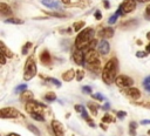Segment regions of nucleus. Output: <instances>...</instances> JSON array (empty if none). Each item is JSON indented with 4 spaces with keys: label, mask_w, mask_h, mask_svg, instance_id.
Returning a JSON list of instances; mask_svg holds the SVG:
<instances>
[{
    "label": "nucleus",
    "mask_w": 150,
    "mask_h": 136,
    "mask_svg": "<svg viewBox=\"0 0 150 136\" xmlns=\"http://www.w3.org/2000/svg\"><path fill=\"white\" fill-rule=\"evenodd\" d=\"M146 55H148V52H143V50H138L136 53V56L137 57H145Z\"/></svg>",
    "instance_id": "obj_41"
},
{
    "label": "nucleus",
    "mask_w": 150,
    "mask_h": 136,
    "mask_svg": "<svg viewBox=\"0 0 150 136\" xmlns=\"http://www.w3.org/2000/svg\"><path fill=\"white\" fill-rule=\"evenodd\" d=\"M146 38H148V40L150 41V32H148V33H146Z\"/></svg>",
    "instance_id": "obj_57"
},
{
    "label": "nucleus",
    "mask_w": 150,
    "mask_h": 136,
    "mask_svg": "<svg viewBox=\"0 0 150 136\" xmlns=\"http://www.w3.org/2000/svg\"><path fill=\"white\" fill-rule=\"evenodd\" d=\"M115 121V118L111 116V115H109V114H105L103 117H102V122L103 123H111V122H114Z\"/></svg>",
    "instance_id": "obj_30"
},
{
    "label": "nucleus",
    "mask_w": 150,
    "mask_h": 136,
    "mask_svg": "<svg viewBox=\"0 0 150 136\" xmlns=\"http://www.w3.org/2000/svg\"><path fill=\"white\" fill-rule=\"evenodd\" d=\"M25 109L27 113L29 114H34V113H38V114H43V111L47 109V106L43 104L42 102H39V101H28L25 106Z\"/></svg>",
    "instance_id": "obj_4"
},
{
    "label": "nucleus",
    "mask_w": 150,
    "mask_h": 136,
    "mask_svg": "<svg viewBox=\"0 0 150 136\" xmlns=\"http://www.w3.org/2000/svg\"><path fill=\"white\" fill-rule=\"evenodd\" d=\"M115 83L117 84V87H121V88H128V87H132L134 84V80L128 76V75H118L115 80Z\"/></svg>",
    "instance_id": "obj_6"
},
{
    "label": "nucleus",
    "mask_w": 150,
    "mask_h": 136,
    "mask_svg": "<svg viewBox=\"0 0 150 136\" xmlns=\"http://www.w3.org/2000/svg\"><path fill=\"white\" fill-rule=\"evenodd\" d=\"M62 2H63L64 5H67V6H69V5H70V0H62Z\"/></svg>",
    "instance_id": "obj_53"
},
{
    "label": "nucleus",
    "mask_w": 150,
    "mask_h": 136,
    "mask_svg": "<svg viewBox=\"0 0 150 136\" xmlns=\"http://www.w3.org/2000/svg\"><path fill=\"white\" fill-rule=\"evenodd\" d=\"M49 82L54 83L56 87H61V82H60L59 80H56V79H53V77H50V81H49Z\"/></svg>",
    "instance_id": "obj_42"
},
{
    "label": "nucleus",
    "mask_w": 150,
    "mask_h": 136,
    "mask_svg": "<svg viewBox=\"0 0 150 136\" xmlns=\"http://www.w3.org/2000/svg\"><path fill=\"white\" fill-rule=\"evenodd\" d=\"M117 18H118V15L115 13L114 15H111L110 18H109V20H108V22H109V25H112V23H115L116 22V20H117Z\"/></svg>",
    "instance_id": "obj_37"
},
{
    "label": "nucleus",
    "mask_w": 150,
    "mask_h": 136,
    "mask_svg": "<svg viewBox=\"0 0 150 136\" xmlns=\"http://www.w3.org/2000/svg\"><path fill=\"white\" fill-rule=\"evenodd\" d=\"M136 128H137V123L135 121H131L129 123V135L130 136H136Z\"/></svg>",
    "instance_id": "obj_24"
},
{
    "label": "nucleus",
    "mask_w": 150,
    "mask_h": 136,
    "mask_svg": "<svg viewBox=\"0 0 150 136\" xmlns=\"http://www.w3.org/2000/svg\"><path fill=\"white\" fill-rule=\"evenodd\" d=\"M38 73V69H36V64H35V61L33 59V56H29L25 63V67H23V79L25 81H29L32 80Z\"/></svg>",
    "instance_id": "obj_3"
},
{
    "label": "nucleus",
    "mask_w": 150,
    "mask_h": 136,
    "mask_svg": "<svg viewBox=\"0 0 150 136\" xmlns=\"http://www.w3.org/2000/svg\"><path fill=\"white\" fill-rule=\"evenodd\" d=\"M5 23H14V25H22L23 21L20 19H15V18H8L5 20Z\"/></svg>",
    "instance_id": "obj_27"
},
{
    "label": "nucleus",
    "mask_w": 150,
    "mask_h": 136,
    "mask_svg": "<svg viewBox=\"0 0 150 136\" xmlns=\"http://www.w3.org/2000/svg\"><path fill=\"white\" fill-rule=\"evenodd\" d=\"M84 57H86V64L100 62L98 53H97L95 49H88L87 52H84Z\"/></svg>",
    "instance_id": "obj_7"
},
{
    "label": "nucleus",
    "mask_w": 150,
    "mask_h": 136,
    "mask_svg": "<svg viewBox=\"0 0 150 136\" xmlns=\"http://www.w3.org/2000/svg\"><path fill=\"white\" fill-rule=\"evenodd\" d=\"M125 115H127V113H125L124 110H120V111L116 113V116H117V118H120V120H123V118L125 117Z\"/></svg>",
    "instance_id": "obj_38"
},
{
    "label": "nucleus",
    "mask_w": 150,
    "mask_h": 136,
    "mask_svg": "<svg viewBox=\"0 0 150 136\" xmlns=\"http://www.w3.org/2000/svg\"><path fill=\"white\" fill-rule=\"evenodd\" d=\"M30 48H32V42H26L22 47V55H27V53Z\"/></svg>",
    "instance_id": "obj_33"
},
{
    "label": "nucleus",
    "mask_w": 150,
    "mask_h": 136,
    "mask_svg": "<svg viewBox=\"0 0 150 136\" xmlns=\"http://www.w3.org/2000/svg\"><path fill=\"white\" fill-rule=\"evenodd\" d=\"M52 129H53V132L55 136H64V130H63V127H62L60 121L53 120L52 121Z\"/></svg>",
    "instance_id": "obj_11"
},
{
    "label": "nucleus",
    "mask_w": 150,
    "mask_h": 136,
    "mask_svg": "<svg viewBox=\"0 0 150 136\" xmlns=\"http://www.w3.org/2000/svg\"><path fill=\"white\" fill-rule=\"evenodd\" d=\"M41 4L43 6H46L47 8H52V9H59L60 5L59 2H56V0H42Z\"/></svg>",
    "instance_id": "obj_17"
},
{
    "label": "nucleus",
    "mask_w": 150,
    "mask_h": 136,
    "mask_svg": "<svg viewBox=\"0 0 150 136\" xmlns=\"http://www.w3.org/2000/svg\"><path fill=\"white\" fill-rule=\"evenodd\" d=\"M87 67H88V69H89L90 72L100 73V72H101V61H100V62H95V63H88Z\"/></svg>",
    "instance_id": "obj_21"
},
{
    "label": "nucleus",
    "mask_w": 150,
    "mask_h": 136,
    "mask_svg": "<svg viewBox=\"0 0 150 136\" xmlns=\"http://www.w3.org/2000/svg\"><path fill=\"white\" fill-rule=\"evenodd\" d=\"M46 14L50 15V16H56V18H64L66 13H59V12H45Z\"/></svg>",
    "instance_id": "obj_32"
},
{
    "label": "nucleus",
    "mask_w": 150,
    "mask_h": 136,
    "mask_svg": "<svg viewBox=\"0 0 150 136\" xmlns=\"http://www.w3.org/2000/svg\"><path fill=\"white\" fill-rule=\"evenodd\" d=\"M26 89H27V86L23 83V84H19V86L15 88L14 91H15V93H22V91H25Z\"/></svg>",
    "instance_id": "obj_36"
},
{
    "label": "nucleus",
    "mask_w": 150,
    "mask_h": 136,
    "mask_svg": "<svg viewBox=\"0 0 150 136\" xmlns=\"http://www.w3.org/2000/svg\"><path fill=\"white\" fill-rule=\"evenodd\" d=\"M87 123H88V125H89V127H91V128H95V125H96V124H95V122H94L91 118H88V120H87Z\"/></svg>",
    "instance_id": "obj_47"
},
{
    "label": "nucleus",
    "mask_w": 150,
    "mask_h": 136,
    "mask_svg": "<svg viewBox=\"0 0 150 136\" xmlns=\"http://www.w3.org/2000/svg\"><path fill=\"white\" fill-rule=\"evenodd\" d=\"M137 2H141V4H144V2H149L150 0H136Z\"/></svg>",
    "instance_id": "obj_54"
},
{
    "label": "nucleus",
    "mask_w": 150,
    "mask_h": 136,
    "mask_svg": "<svg viewBox=\"0 0 150 136\" xmlns=\"http://www.w3.org/2000/svg\"><path fill=\"white\" fill-rule=\"evenodd\" d=\"M6 59H8L6 55H4V54H1V56H0V63L4 66L5 63H6Z\"/></svg>",
    "instance_id": "obj_45"
},
{
    "label": "nucleus",
    "mask_w": 150,
    "mask_h": 136,
    "mask_svg": "<svg viewBox=\"0 0 150 136\" xmlns=\"http://www.w3.org/2000/svg\"><path fill=\"white\" fill-rule=\"evenodd\" d=\"M0 116L1 118H16L21 116V113L13 107H6L0 110Z\"/></svg>",
    "instance_id": "obj_5"
},
{
    "label": "nucleus",
    "mask_w": 150,
    "mask_h": 136,
    "mask_svg": "<svg viewBox=\"0 0 150 136\" xmlns=\"http://www.w3.org/2000/svg\"><path fill=\"white\" fill-rule=\"evenodd\" d=\"M114 29L111 27H105V28H102L100 32H98V36L102 38V39H110L114 36Z\"/></svg>",
    "instance_id": "obj_14"
},
{
    "label": "nucleus",
    "mask_w": 150,
    "mask_h": 136,
    "mask_svg": "<svg viewBox=\"0 0 150 136\" xmlns=\"http://www.w3.org/2000/svg\"><path fill=\"white\" fill-rule=\"evenodd\" d=\"M141 124H150V120H142L141 121Z\"/></svg>",
    "instance_id": "obj_51"
},
{
    "label": "nucleus",
    "mask_w": 150,
    "mask_h": 136,
    "mask_svg": "<svg viewBox=\"0 0 150 136\" xmlns=\"http://www.w3.org/2000/svg\"><path fill=\"white\" fill-rule=\"evenodd\" d=\"M74 109H75V111H77V113H82V111L84 110V107L81 106V104H75V106H74Z\"/></svg>",
    "instance_id": "obj_40"
},
{
    "label": "nucleus",
    "mask_w": 150,
    "mask_h": 136,
    "mask_svg": "<svg viewBox=\"0 0 150 136\" xmlns=\"http://www.w3.org/2000/svg\"><path fill=\"white\" fill-rule=\"evenodd\" d=\"M39 59H40V62L43 64V66H49L52 63V56H50V53L47 50V49H43L40 55H39Z\"/></svg>",
    "instance_id": "obj_13"
},
{
    "label": "nucleus",
    "mask_w": 150,
    "mask_h": 136,
    "mask_svg": "<svg viewBox=\"0 0 150 136\" xmlns=\"http://www.w3.org/2000/svg\"><path fill=\"white\" fill-rule=\"evenodd\" d=\"M83 77H84V70H82V69L76 70V80L77 81H82Z\"/></svg>",
    "instance_id": "obj_35"
},
{
    "label": "nucleus",
    "mask_w": 150,
    "mask_h": 136,
    "mask_svg": "<svg viewBox=\"0 0 150 136\" xmlns=\"http://www.w3.org/2000/svg\"><path fill=\"white\" fill-rule=\"evenodd\" d=\"M90 5V0H77L75 4H70L69 6H75V7H80V8H86Z\"/></svg>",
    "instance_id": "obj_22"
},
{
    "label": "nucleus",
    "mask_w": 150,
    "mask_h": 136,
    "mask_svg": "<svg viewBox=\"0 0 150 136\" xmlns=\"http://www.w3.org/2000/svg\"><path fill=\"white\" fill-rule=\"evenodd\" d=\"M123 91H124V94H125L129 98H131V100H137V98L141 97V91H139V89H137V88H135V87H128V88H125Z\"/></svg>",
    "instance_id": "obj_10"
},
{
    "label": "nucleus",
    "mask_w": 150,
    "mask_h": 136,
    "mask_svg": "<svg viewBox=\"0 0 150 136\" xmlns=\"http://www.w3.org/2000/svg\"><path fill=\"white\" fill-rule=\"evenodd\" d=\"M137 20L136 19H132V20H127V21H124V22H122L121 25H120V27L121 28H124V29H129V28H132V27H135V26H137Z\"/></svg>",
    "instance_id": "obj_19"
},
{
    "label": "nucleus",
    "mask_w": 150,
    "mask_h": 136,
    "mask_svg": "<svg viewBox=\"0 0 150 136\" xmlns=\"http://www.w3.org/2000/svg\"><path fill=\"white\" fill-rule=\"evenodd\" d=\"M146 134H148V135L150 136V130H148V132H146Z\"/></svg>",
    "instance_id": "obj_58"
},
{
    "label": "nucleus",
    "mask_w": 150,
    "mask_h": 136,
    "mask_svg": "<svg viewBox=\"0 0 150 136\" xmlns=\"http://www.w3.org/2000/svg\"><path fill=\"white\" fill-rule=\"evenodd\" d=\"M0 14L2 16H9L12 15V8L6 2H0Z\"/></svg>",
    "instance_id": "obj_15"
},
{
    "label": "nucleus",
    "mask_w": 150,
    "mask_h": 136,
    "mask_svg": "<svg viewBox=\"0 0 150 136\" xmlns=\"http://www.w3.org/2000/svg\"><path fill=\"white\" fill-rule=\"evenodd\" d=\"M145 49H146L145 52H148V53H150V43H149V45H148V46L145 47Z\"/></svg>",
    "instance_id": "obj_55"
},
{
    "label": "nucleus",
    "mask_w": 150,
    "mask_h": 136,
    "mask_svg": "<svg viewBox=\"0 0 150 136\" xmlns=\"http://www.w3.org/2000/svg\"><path fill=\"white\" fill-rule=\"evenodd\" d=\"M73 60L76 64L79 66H84L86 64V57H84V52L82 49H77L75 48L74 53H73Z\"/></svg>",
    "instance_id": "obj_8"
},
{
    "label": "nucleus",
    "mask_w": 150,
    "mask_h": 136,
    "mask_svg": "<svg viewBox=\"0 0 150 136\" xmlns=\"http://www.w3.org/2000/svg\"><path fill=\"white\" fill-rule=\"evenodd\" d=\"M97 49H98V53L101 55H107L110 52V45H109V42L107 40L102 39L97 45Z\"/></svg>",
    "instance_id": "obj_12"
},
{
    "label": "nucleus",
    "mask_w": 150,
    "mask_h": 136,
    "mask_svg": "<svg viewBox=\"0 0 150 136\" xmlns=\"http://www.w3.org/2000/svg\"><path fill=\"white\" fill-rule=\"evenodd\" d=\"M82 91L84 94H91V87L90 86H83L82 87Z\"/></svg>",
    "instance_id": "obj_39"
},
{
    "label": "nucleus",
    "mask_w": 150,
    "mask_h": 136,
    "mask_svg": "<svg viewBox=\"0 0 150 136\" xmlns=\"http://www.w3.org/2000/svg\"><path fill=\"white\" fill-rule=\"evenodd\" d=\"M30 117L35 121H39V122H45V116L43 114H38V113H34V114H30Z\"/></svg>",
    "instance_id": "obj_28"
},
{
    "label": "nucleus",
    "mask_w": 150,
    "mask_h": 136,
    "mask_svg": "<svg viewBox=\"0 0 150 136\" xmlns=\"http://www.w3.org/2000/svg\"><path fill=\"white\" fill-rule=\"evenodd\" d=\"M74 77H76V72L74 69H68L67 72H64L62 74V80L66 81V82H69L71 81Z\"/></svg>",
    "instance_id": "obj_16"
},
{
    "label": "nucleus",
    "mask_w": 150,
    "mask_h": 136,
    "mask_svg": "<svg viewBox=\"0 0 150 136\" xmlns=\"http://www.w3.org/2000/svg\"><path fill=\"white\" fill-rule=\"evenodd\" d=\"M91 97H93L94 100H97V101H100V102H102V101H104V100H105V97H104L102 94H100V93H96V94H91Z\"/></svg>",
    "instance_id": "obj_34"
},
{
    "label": "nucleus",
    "mask_w": 150,
    "mask_h": 136,
    "mask_svg": "<svg viewBox=\"0 0 150 136\" xmlns=\"http://www.w3.org/2000/svg\"><path fill=\"white\" fill-rule=\"evenodd\" d=\"M88 108H89L91 115H94V116L97 115V113H98V104H96L94 102H88Z\"/></svg>",
    "instance_id": "obj_23"
},
{
    "label": "nucleus",
    "mask_w": 150,
    "mask_h": 136,
    "mask_svg": "<svg viewBox=\"0 0 150 136\" xmlns=\"http://www.w3.org/2000/svg\"><path fill=\"white\" fill-rule=\"evenodd\" d=\"M136 0H123L122 5H121V8L123 11V13H131L136 9Z\"/></svg>",
    "instance_id": "obj_9"
},
{
    "label": "nucleus",
    "mask_w": 150,
    "mask_h": 136,
    "mask_svg": "<svg viewBox=\"0 0 150 136\" xmlns=\"http://www.w3.org/2000/svg\"><path fill=\"white\" fill-rule=\"evenodd\" d=\"M103 7H104L105 9H109V8H110V2H109L108 0H103Z\"/></svg>",
    "instance_id": "obj_48"
},
{
    "label": "nucleus",
    "mask_w": 150,
    "mask_h": 136,
    "mask_svg": "<svg viewBox=\"0 0 150 136\" xmlns=\"http://www.w3.org/2000/svg\"><path fill=\"white\" fill-rule=\"evenodd\" d=\"M81 116H82V117H83V118H84L86 121H87L88 118H90V117L88 116V113H87V110H86V109H84V110H83V111L81 113Z\"/></svg>",
    "instance_id": "obj_46"
},
{
    "label": "nucleus",
    "mask_w": 150,
    "mask_h": 136,
    "mask_svg": "<svg viewBox=\"0 0 150 136\" xmlns=\"http://www.w3.org/2000/svg\"><path fill=\"white\" fill-rule=\"evenodd\" d=\"M118 70V62L116 57H111L109 61L105 62L103 70H102V80L105 84H111L116 80Z\"/></svg>",
    "instance_id": "obj_1"
},
{
    "label": "nucleus",
    "mask_w": 150,
    "mask_h": 136,
    "mask_svg": "<svg viewBox=\"0 0 150 136\" xmlns=\"http://www.w3.org/2000/svg\"><path fill=\"white\" fill-rule=\"evenodd\" d=\"M27 128H28V130H30V131H32L34 135H36V136H40V135H41V134H40V130H39L34 124L28 123V124H27Z\"/></svg>",
    "instance_id": "obj_29"
},
{
    "label": "nucleus",
    "mask_w": 150,
    "mask_h": 136,
    "mask_svg": "<svg viewBox=\"0 0 150 136\" xmlns=\"http://www.w3.org/2000/svg\"><path fill=\"white\" fill-rule=\"evenodd\" d=\"M94 16H95L96 20H101V19H102V13H101L100 11H96L95 14H94Z\"/></svg>",
    "instance_id": "obj_44"
},
{
    "label": "nucleus",
    "mask_w": 150,
    "mask_h": 136,
    "mask_svg": "<svg viewBox=\"0 0 150 136\" xmlns=\"http://www.w3.org/2000/svg\"><path fill=\"white\" fill-rule=\"evenodd\" d=\"M100 128H101V129H103V130H107V129H108V128H107V125H105V124H103V122H102V124H100Z\"/></svg>",
    "instance_id": "obj_52"
},
{
    "label": "nucleus",
    "mask_w": 150,
    "mask_h": 136,
    "mask_svg": "<svg viewBox=\"0 0 150 136\" xmlns=\"http://www.w3.org/2000/svg\"><path fill=\"white\" fill-rule=\"evenodd\" d=\"M33 100V93L30 91V90H25V91H22L21 93V95H20V101L21 102H25V103H27L28 101H32Z\"/></svg>",
    "instance_id": "obj_18"
},
{
    "label": "nucleus",
    "mask_w": 150,
    "mask_h": 136,
    "mask_svg": "<svg viewBox=\"0 0 150 136\" xmlns=\"http://www.w3.org/2000/svg\"><path fill=\"white\" fill-rule=\"evenodd\" d=\"M84 27V21H75L73 25V29L75 32H80L82 30V28Z\"/></svg>",
    "instance_id": "obj_25"
},
{
    "label": "nucleus",
    "mask_w": 150,
    "mask_h": 136,
    "mask_svg": "<svg viewBox=\"0 0 150 136\" xmlns=\"http://www.w3.org/2000/svg\"><path fill=\"white\" fill-rule=\"evenodd\" d=\"M143 87L146 91L150 93V76H146L144 80H143Z\"/></svg>",
    "instance_id": "obj_31"
},
{
    "label": "nucleus",
    "mask_w": 150,
    "mask_h": 136,
    "mask_svg": "<svg viewBox=\"0 0 150 136\" xmlns=\"http://www.w3.org/2000/svg\"><path fill=\"white\" fill-rule=\"evenodd\" d=\"M0 52H1V54H4V55H6L8 59H11V57H13V53L5 46V43L1 41L0 42Z\"/></svg>",
    "instance_id": "obj_20"
},
{
    "label": "nucleus",
    "mask_w": 150,
    "mask_h": 136,
    "mask_svg": "<svg viewBox=\"0 0 150 136\" xmlns=\"http://www.w3.org/2000/svg\"><path fill=\"white\" fill-rule=\"evenodd\" d=\"M102 109H103V110H109V109H110V104H109L108 102H105V103L102 106Z\"/></svg>",
    "instance_id": "obj_49"
},
{
    "label": "nucleus",
    "mask_w": 150,
    "mask_h": 136,
    "mask_svg": "<svg viewBox=\"0 0 150 136\" xmlns=\"http://www.w3.org/2000/svg\"><path fill=\"white\" fill-rule=\"evenodd\" d=\"M94 35H95V30L91 27H87L83 30H81L75 39V48L84 50L89 46V43L95 39Z\"/></svg>",
    "instance_id": "obj_2"
},
{
    "label": "nucleus",
    "mask_w": 150,
    "mask_h": 136,
    "mask_svg": "<svg viewBox=\"0 0 150 136\" xmlns=\"http://www.w3.org/2000/svg\"><path fill=\"white\" fill-rule=\"evenodd\" d=\"M145 19L150 20V5H148L145 8Z\"/></svg>",
    "instance_id": "obj_43"
},
{
    "label": "nucleus",
    "mask_w": 150,
    "mask_h": 136,
    "mask_svg": "<svg viewBox=\"0 0 150 136\" xmlns=\"http://www.w3.org/2000/svg\"><path fill=\"white\" fill-rule=\"evenodd\" d=\"M61 33H67V34H71V33H73V30H71V28H67L66 30H61Z\"/></svg>",
    "instance_id": "obj_50"
},
{
    "label": "nucleus",
    "mask_w": 150,
    "mask_h": 136,
    "mask_svg": "<svg viewBox=\"0 0 150 136\" xmlns=\"http://www.w3.org/2000/svg\"><path fill=\"white\" fill-rule=\"evenodd\" d=\"M43 97H45V100L48 101V102H53V101L56 100V95H55V93H53V91H48V93H46Z\"/></svg>",
    "instance_id": "obj_26"
},
{
    "label": "nucleus",
    "mask_w": 150,
    "mask_h": 136,
    "mask_svg": "<svg viewBox=\"0 0 150 136\" xmlns=\"http://www.w3.org/2000/svg\"><path fill=\"white\" fill-rule=\"evenodd\" d=\"M8 136H20V135L19 134H15V132H11Z\"/></svg>",
    "instance_id": "obj_56"
}]
</instances>
